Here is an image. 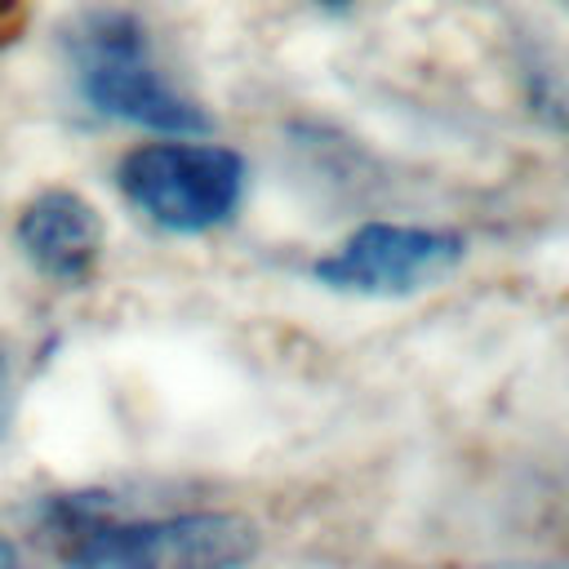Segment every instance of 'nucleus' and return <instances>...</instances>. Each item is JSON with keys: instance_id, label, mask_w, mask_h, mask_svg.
<instances>
[{"instance_id": "nucleus-4", "label": "nucleus", "mask_w": 569, "mask_h": 569, "mask_svg": "<svg viewBox=\"0 0 569 569\" xmlns=\"http://www.w3.org/2000/svg\"><path fill=\"white\" fill-rule=\"evenodd\" d=\"M467 244L458 231L440 227H409V222H365L338 249H329L311 271L320 284L338 293L365 298H409L440 284Z\"/></svg>"}, {"instance_id": "nucleus-3", "label": "nucleus", "mask_w": 569, "mask_h": 569, "mask_svg": "<svg viewBox=\"0 0 569 569\" xmlns=\"http://www.w3.org/2000/svg\"><path fill=\"white\" fill-rule=\"evenodd\" d=\"M120 196L156 227L196 236L227 222L244 191V160L222 142H196V133H164L124 151L116 164Z\"/></svg>"}, {"instance_id": "nucleus-9", "label": "nucleus", "mask_w": 569, "mask_h": 569, "mask_svg": "<svg viewBox=\"0 0 569 569\" xmlns=\"http://www.w3.org/2000/svg\"><path fill=\"white\" fill-rule=\"evenodd\" d=\"M316 4H325V9H347L351 0H316Z\"/></svg>"}, {"instance_id": "nucleus-2", "label": "nucleus", "mask_w": 569, "mask_h": 569, "mask_svg": "<svg viewBox=\"0 0 569 569\" xmlns=\"http://www.w3.org/2000/svg\"><path fill=\"white\" fill-rule=\"evenodd\" d=\"M67 53L80 80V93L93 111L156 129V133H196L204 138L213 120L182 98L151 62L147 31L133 13L93 9L67 31Z\"/></svg>"}, {"instance_id": "nucleus-5", "label": "nucleus", "mask_w": 569, "mask_h": 569, "mask_svg": "<svg viewBox=\"0 0 569 569\" xmlns=\"http://www.w3.org/2000/svg\"><path fill=\"white\" fill-rule=\"evenodd\" d=\"M13 240L44 280L76 289L93 276L107 244V227H102V213L80 191L44 187L22 204L13 222Z\"/></svg>"}, {"instance_id": "nucleus-1", "label": "nucleus", "mask_w": 569, "mask_h": 569, "mask_svg": "<svg viewBox=\"0 0 569 569\" xmlns=\"http://www.w3.org/2000/svg\"><path fill=\"white\" fill-rule=\"evenodd\" d=\"M36 533L80 569H227L258 551V525L236 511H182L120 520L116 498L49 493L36 507Z\"/></svg>"}, {"instance_id": "nucleus-7", "label": "nucleus", "mask_w": 569, "mask_h": 569, "mask_svg": "<svg viewBox=\"0 0 569 569\" xmlns=\"http://www.w3.org/2000/svg\"><path fill=\"white\" fill-rule=\"evenodd\" d=\"M9 565H18V547H13V542L0 533V569H9Z\"/></svg>"}, {"instance_id": "nucleus-8", "label": "nucleus", "mask_w": 569, "mask_h": 569, "mask_svg": "<svg viewBox=\"0 0 569 569\" xmlns=\"http://www.w3.org/2000/svg\"><path fill=\"white\" fill-rule=\"evenodd\" d=\"M0 418H4V351H0Z\"/></svg>"}, {"instance_id": "nucleus-6", "label": "nucleus", "mask_w": 569, "mask_h": 569, "mask_svg": "<svg viewBox=\"0 0 569 569\" xmlns=\"http://www.w3.org/2000/svg\"><path fill=\"white\" fill-rule=\"evenodd\" d=\"M22 27V0H0V44H9Z\"/></svg>"}]
</instances>
